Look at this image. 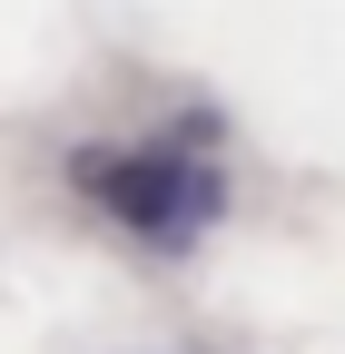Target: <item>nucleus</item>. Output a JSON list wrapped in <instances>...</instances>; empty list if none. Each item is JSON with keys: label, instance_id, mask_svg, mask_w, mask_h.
<instances>
[{"label": "nucleus", "instance_id": "f257e3e1", "mask_svg": "<svg viewBox=\"0 0 345 354\" xmlns=\"http://www.w3.org/2000/svg\"><path fill=\"white\" fill-rule=\"evenodd\" d=\"M207 148H218V118L188 109V118L168 128V138H148V148H79L69 177L89 187V207L109 216L118 236H139V246H158V256H188V246L227 216V167L207 158Z\"/></svg>", "mask_w": 345, "mask_h": 354}]
</instances>
